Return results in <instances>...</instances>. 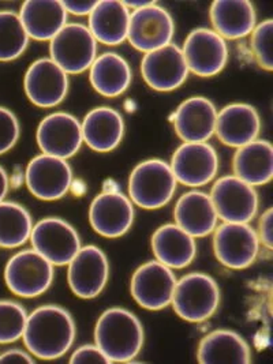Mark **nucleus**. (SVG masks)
I'll use <instances>...</instances> for the list:
<instances>
[{
  "label": "nucleus",
  "mask_w": 273,
  "mask_h": 364,
  "mask_svg": "<svg viewBox=\"0 0 273 364\" xmlns=\"http://www.w3.org/2000/svg\"><path fill=\"white\" fill-rule=\"evenodd\" d=\"M77 326L66 309L46 304L28 315L23 344L34 358L55 360L65 356L73 347Z\"/></svg>",
  "instance_id": "obj_1"
},
{
  "label": "nucleus",
  "mask_w": 273,
  "mask_h": 364,
  "mask_svg": "<svg viewBox=\"0 0 273 364\" xmlns=\"http://www.w3.org/2000/svg\"><path fill=\"white\" fill-rule=\"evenodd\" d=\"M145 333L142 322L126 309L105 310L96 322L95 344L111 363H127L142 350Z\"/></svg>",
  "instance_id": "obj_2"
},
{
  "label": "nucleus",
  "mask_w": 273,
  "mask_h": 364,
  "mask_svg": "<svg viewBox=\"0 0 273 364\" xmlns=\"http://www.w3.org/2000/svg\"><path fill=\"white\" fill-rule=\"evenodd\" d=\"M220 288L205 273H188L176 282L171 306L179 318L201 323L212 318L220 306Z\"/></svg>",
  "instance_id": "obj_3"
},
{
  "label": "nucleus",
  "mask_w": 273,
  "mask_h": 364,
  "mask_svg": "<svg viewBox=\"0 0 273 364\" xmlns=\"http://www.w3.org/2000/svg\"><path fill=\"white\" fill-rule=\"evenodd\" d=\"M176 184L168 163L160 159L145 160L130 173L129 198L142 209H160L173 198Z\"/></svg>",
  "instance_id": "obj_4"
},
{
  "label": "nucleus",
  "mask_w": 273,
  "mask_h": 364,
  "mask_svg": "<svg viewBox=\"0 0 273 364\" xmlns=\"http://www.w3.org/2000/svg\"><path fill=\"white\" fill-rule=\"evenodd\" d=\"M53 267L36 250H22L6 264L4 282L19 298H37L51 288L55 279Z\"/></svg>",
  "instance_id": "obj_5"
},
{
  "label": "nucleus",
  "mask_w": 273,
  "mask_h": 364,
  "mask_svg": "<svg viewBox=\"0 0 273 364\" xmlns=\"http://www.w3.org/2000/svg\"><path fill=\"white\" fill-rule=\"evenodd\" d=\"M50 58L66 74H82L97 58V41L89 28L68 23L50 41Z\"/></svg>",
  "instance_id": "obj_6"
},
{
  "label": "nucleus",
  "mask_w": 273,
  "mask_h": 364,
  "mask_svg": "<svg viewBox=\"0 0 273 364\" xmlns=\"http://www.w3.org/2000/svg\"><path fill=\"white\" fill-rule=\"evenodd\" d=\"M259 240L253 227L243 223H223L213 231V251L222 265L243 270L255 264Z\"/></svg>",
  "instance_id": "obj_7"
},
{
  "label": "nucleus",
  "mask_w": 273,
  "mask_h": 364,
  "mask_svg": "<svg viewBox=\"0 0 273 364\" xmlns=\"http://www.w3.org/2000/svg\"><path fill=\"white\" fill-rule=\"evenodd\" d=\"M31 243L53 266L68 265L82 247L77 230L59 217H46L34 224Z\"/></svg>",
  "instance_id": "obj_8"
},
{
  "label": "nucleus",
  "mask_w": 273,
  "mask_h": 364,
  "mask_svg": "<svg viewBox=\"0 0 273 364\" xmlns=\"http://www.w3.org/2000/svg\"><path fill=\"white\" fill-rule=\"evenodd\" d=\"M175 22L170 13L152 1L132 11L127 41L133 48L148 53L172 44Z\"/></svg>",
  "instance_id": "obj_9"
},
{
  "label": "nucleus",
  "mask_w": 273,
  "mask_h": 364,
  "mask_svg": "<svg viewBox=\"0 0 273 364\" xmlns=\"http://www.w3.org/2000/svg\"><path fill=\"white\" fill-rule=\"evenodd\" d=\"M176 276L168 266L149 261L136 267L130 282V292L136 304L149 311H160L172 301Z\"/></svg>",
  "instance_id": "obj_10"
},
{
  "label": "nucleus",
  "mask_w": 273,
  "mask_h": 364,
  "mask_svg": "<svg viewBox=\"0 0 273 364\" xmlns=\"http://www.w3.org/2000/svg\"><path fill=\"white\" fill-rule=\"evenodd\" d=\"M209 196L223 223L249 224L258 213L259 199L256 187L234 175L220 178L213 184Z\"/></svg>",
  "instance_id": "obj_11"
},
{
  "label": "nucleus",
  "mask_w": 273,
  "mask_h": 364,
  "mask_svg": "<svg viewBox=\"0 0 273 364\" xmlns=\"http://www.w3.org/2000/svg\"><path fill=\"white\" fill-rule=\"evenodd\" d=\"M28 190L41 200L63 198L73 184V169L65 159L38 154L29 161L25 171Z\"/></svg>",
  "instance_id": "obj_12"
},
{
  "label": "nucleus",
  "mask_w": 273,
  "mask_h": 364,
  "mask_svg": "<svg viewBox=\"0 0 273 364\" xmlns=\"http://www.w3.org/2000/svg\"><path fill=\"white\" fill-rule=\"evenodd\" d=\"M68 266V287L75 296L97 298L107 287L109 262L100 247L95 245L81 247Z\"/></svg>",
  "instance_id": "obj_13"
},
{
  "label": "nucleus",
  "mask_w": 273,
  "mask_h": 364,
  "mask_svg": "<svg viewBox=\"0 0 273 364\" xmlns=\"http://www.w3.org/2000/svg\"><path fill=\"white\" fill-rule=\"evenodd\" d=\"M170 166L176 182L203 187L216 178L219 156L208 142H185L172 154Z\"/></svg>",
  "instance_id": "obj_14"
},
{
  "label": "nucleus",
  "mask_w": 273,
  "mask_h": 364,
  "mask_svg": "<svg viewBox=\"0 0 273 364\" xmlns=\"http://www.w3.org/2000/svg\"><path fill=\"white\" fill-rule=\"evenodd\" d=\"M182 52L188 71L209 78L220 74L228 62V46L222 36L212 29L198 28L188 33Z\"/></svg>",
  "instance_id": "obj_15"
},
{
  "label": "nucleus",
  "mask_w": 273,
  "mask_h": 364,
  "mask_svg": "<svg viewBox=\"0 0 273 364\" xmlns=\"http://www.w3.org/2000/svg\"><path fill=\"white\" fill-rule=\"evenodd\" d=\"M26 97L38 108L62 104L68 93V75L51 58L34 60L23 77Z\"/></svg>",
  "instance_id": "obj_16"
},
{
  "label": "nucleus",
  "mask_w": 273,
  "mask_h": 364,
  "mask_svg": "<svg viewBox=\"0 0 273 364\" xmlns=\"http://www.w3.org/2000/svg\"><path fill=\"white\" fill-rule=\"evenodd\" d=\"M36 141L44 154L68 160L82 146L81 122L68 112L46 116L37 127Z\"/></svg>",
  "instance_id": "obj_17"
},
{
  "label": "nucleus",
  "mask_w": 273,
  "mask_h": 364,
  "mask_svg": "<svg viewBox=\"0 0 273 364\" xmlns=\"http://www.w3.org/2000/svg\"><path fill=\"white\" fill-rule=\"evenodd\" d=\"M141 74L144 81L154 90L172 92L188 81L190 71L182 48L170 44L144 55Z\"/></svg>",
  "instance_id": "obj_18"
},
{
  "label": "nucleus",
  "mask_w": 273,
  "mask_h": 364,
  "mask_svg": "<svg viewBox=\"0 0 273 364\" xmlns=\"http://www.w3.org/2000/svg\"><path fill=\"white\" fill-rule=\"evenodd\" d=\"M89 223L102 237H122L133 227L134 205L122 193L104 191L90 203Z\"/></svg>",
  "instance_id": "obj_19"
},
{
  "label": "nucleus",
  "mask_w": 273,
  "mask_h": 364,
  "mask_svg": "<svg viewBox=\"0 0 273 364\" xmlns=\"http://www.w3.org/2000/svg\"><path fill=\"white\" fill-rule=\"evenodd\" d=\"M218 112L210 100L194 96L176 108L171 120L175 133L183 142H208L215 135Z\"/></svg>",
  "instance_id": "obj_20"
},
{
  "label": "nucleus",
  "mask_w": 273,
  "mask_h": 364,
  "mask_svg": "<svg viewBox=\"0 0 273 364\" xmlns=\"http://www.w3.org/2000/svg\"><path fill=\"white\" fill-rule=\"evenodd\" d=\"M261 117L250 104L235 102L225 105L218 112L215 134L230 148H242L258 139Z\"/></svg>",
  "instance_id": "obj_21"
},
{
  "label": "nucleus",
  "mask_w": 273,
  "mask_h": 364,
  "mask_svg": "<svg viewBox=\"0 0 273 364\" xmlns=\"http://www.w3.org/2000/svg\"><path fill=\"white\" fill-rule=\"evenodd\" d=\"M173 218L175 224L194 239L213 233L219 221L210 196L198 190L188 191L178 199Z\"/></svg>",
  "instance_id": "obj_22"
},
{
  "label": "nucleus",
  "mask_w": 273,
  "mask_h": 364,
  "mask_svg": "<svg viewBox=\"0 0 273 364\" xmlns=\"http://www.w3.org/2000/svg\"><path fill=\"white\" fill-rule=\"evenodd\" d=\"M81 127L84 142L90 149L108 153L119 146L126 126L119 111L109 107H97L86 114Z\"/></svg>",
  "instance_id": "obj_23"
},
{
  "label": "nucleus",
  "mask_w": 273,
  "mask_h": 364,
  "mask_svg": "<svg viewBox=\"0 0 273 364\" xmlns=\"http://www.w3.org/2000/svg\"><path fill=\"white\" fill-rule=\"evenodd\" d=\"M18 14L29 38L36 41H51L68 25V11L58 0H28Z\"/></svg>",
  "instance_id": "obj_24"
},
{
  "label": "nucleus",
  "mask_w": 273,
  "mask_h": 364,
  "mask_svg": "<svg viewBox=\"0 0 273 364\" xmlns=\"http://www.w3.org/2000/svg\"><path fill=\"white\" fill-rule=\"evenodd\" d=\"M209 17L216 33L224 40H239L255 31L257 14L247 0H216L212 3Z\"/></svg>",
  "instance_id": "obj_25"
},
{
  "label": "nucleus",
  "mask_w": 273,
  "mask_h": 364,
  "mask_svg": "<svg viewBox=\"0 0 273 364\" xmlns=\"http://www.w3.org/2000/svg\"><path fill=\"white\" fill-rule=\"evenodd\" d=\"M151 245L156 261L172 270L188 267L197 255L196 239L176 224L159 227L152 235Z\"/></svg>",
  "instance_id": "obj_26"
},
{
  "label": "nucleus",
  "mask_w": 273,
  "mask_h": 364,
  "mask_svg": "<svg viewBox=\"0 0 273 364\" xmlns=\"http://www.w3.org/2000/svg\"><path fill=\"white\" fill-rule=\"evenodd\" d=\"M132 11L124 1L102 0L89 16V31L97 43L119 46L127 40Z\"/></svg>",
  "instance_id": "obj_27"
},
{
  "label": "nucleus",
  "mask_w": 273,
  "mask_h": 364,
  "mask_svg": "<svg viewBox=\"0 0 273 364\" xmlns=\"http://www.w3.org/2000/svg\"><path fill=\"white\" fill-rule=\"evenodd\" d=\"M92 87L104 97L122 96L132 85L133 71L129 62L115 52H105L96 58L89 68Z\"/></svg>",
  "instance_id": "obj_28"
},
{
  "label": "nucleus",
  "mask_w": 273,
  "mask_h": 364,
  "mask_svg": "<svg viewBox=\"0 0 273 364\" xmlns=\"http://www.w3.org/2000/svg\"><path fill=\"white\" fill-rule=\"evenodd\" d=\"M197 360L201 364H249L252 350L242 336L232 331H215L200 341Z\"/></svg>",
  "instance_id": "obj_29"
},
{
  "label": "nucleus",
  "mask_w": 273,
  "mask_h": 364,
  "mask_svg": "<svg viewBox=\"0 0 273 364\" xmlns=\"http://www.w3.org/2000/svg\"><path fill=\"white\" fill-rule=\"evenodd\" d=\"M234 176L253 187L264 186L273 178L272 144L256 139L239 148L232 160Z\"/></svg>",
  "instance_id": "obj_30"
},
{
  "label": "nucleus",
  "mask_w": 273,
  "mask_h": 364,
  "mask_svg": "<svg viewBox=\"0 0 273 364\" xmlns=\"http://www.w3.org/2000/svg\"><path fill=\"white\" fill-rule=\"evenodd\" d=\"M33 218L31 212L21 203L13 200L0 202V247H22L33 231Z\"/></svg>",
  "instance_id": "obj_31"
},
{
  "label": "nucleus",
  "mask_w": 273,
  "mask_h": 364,
  "mask_svg": "<svg viewBox=\"0 0 273 364\" xmlns=\"http://www.w3.org/2000/svg\"><path fill=\"white\" fill-rule=\"evenodd\" d=\"M29 40L19 14L0 10V62L17 60L28 50Z\"/></svg>",
  "instance_id": "obj_32"
},
{
  "label": "nucleus",
  "mask_w": 273,
  "mask_h": 364,
  "mask_svg": "<svg viewBox=\"0 0 273 364\" xmlns=\"http://www.w3.org/2000/svg\"><path fill=\"white\" fill-rule=\"evenodd\" d=\"M26 309L14 300H0V344H13L22 338L26 322Z\"/></svg>",
  "instance_id": "obj_33"
},
{
  "label": "nucleus",
  "mask_w": 273,
  "mask_h": 364,
  "mask_svg": "<svg viewBox=\"0 0 273 364\" xmlns=\"http://www.w3.org/2000/svg\"><path fill=\"white\" fill-rule=\"evenodd\" d=\"M272 36L273 21L267 19L256 25L255 31L252 32L250 41V47L258 66L269 73L273 70Z\"/></svg>",
  "instance_id": "obj_34"
},
{
  "label": "nucleus",
  "mask_w": 273,
  "mask_h": 364,
  "mask_svg": "<svg viewBox=\"0 0 273 364\" xmlns=\"http://www.w3.org/2000/svg\"><path fill=\"white\" fill-rule=\"evenodd\" d=\"M21 136V124L17 115L6 108L0 107V156L10 151Z\"/></svg>",
  "instance_id": "obj_35"
},
{
  "label": "nucleus",
  "mask_w": 273,
  "mask_h": 364,
  "mask_svg": "<svg viewBox=\"0 0 273 364\" xmlns=\"http://www.w3.org/2000/svg\"><path fill=\"white\" fill-rule=\"evenodd\" d=\"M71 364H109L108 358L104 355L100 348L96 344H87L75 349L70 356Z\"/></svg>",
  "instance_id": "obj_36"
},
{
  "label": "nucleus",
  "mask_w": 273,
  "mask_h": 364,
  "mask_svg": "<svg viewBox=\"0 0 273 364\" xmlns=\"http://www.w3.org/2000/svg\"><path fill=\"white\" fill-rule=\"evenodd\" d=\"M273 210L269 208L267 212H264L257 228V236L259 240V245H262L267 250H272L273 247Z\"/></svg>",
  "instance_id": "obj_37"
},
{
  "label": "nucleus",
  "mask_w": 273,
  "mask_h": 364,
  "mask_svg": "<svg viewBox=\"0 0 273 364\" xmlns=\"http://www.w3.org/2000/svg\"><path fill=\"white\" fill-rule=\"evenodd\" d=\"M34 356L28 349L10 348L0 353V364H32Z\"/></svg>",
  "instance_id": "obj_38"
},
{
  "label": "nucleus",
  "mask_w": 273,
  "mask_h": 364,
  "mask_svg": "<svg viewBox=\"0 0 273 364\" xmlns=\"http://www.w3.org/2000/svg\"><path fill=\"white\" fill-rule=\"evenodd\" d=\"M62 3L68 14L70 13L78 17H84V16L89 17L97 4V1H62Z\"/></svg>",
  "instance_id": "obj_39"
},
{
  "label": "nucleus",
  "mask_w": 273,
  "mask_h": 364,
  "mask_svg": "<svg viewBox=\"0 0 273 364\" xmlns=\"http://www.w3.org/2000/svg\"><path fill=\"white\" fill-rule=\"evenodd\" d=\"M9 188H10V179H9L7 171L0 166V202L7 197Z\"/></svg>",
  "instance_id": "obj_40"
}]
</instances>
